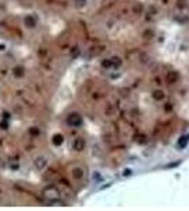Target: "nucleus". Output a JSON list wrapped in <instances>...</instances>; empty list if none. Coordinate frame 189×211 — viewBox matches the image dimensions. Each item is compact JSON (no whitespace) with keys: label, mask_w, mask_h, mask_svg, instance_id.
<instances>
[{"label":"nucleus","mask_w":189,"mask_h":211,"mask_svg":"<svg viewBox=\"0 0 189 211\" xmlns=\"http://www.w3.org/2000/svg\"><path fill=\"white\" fill-rule=\"evenodd\" d=\"M66 123H68V125L69 127H75V128H78V127H81L83 123L82 117L79 114H76V113H72V114L68 115V118H66Z\"/></svg>","instance_id":"nucleus-1"},{"label":"nucleus","mask_w":189,"mask_h":211,"mask_svg":"<svg viewBox=\"0 0 189 211\" xmlns=\"http://www.w3.org/2000/svg\"><path fill=\"white\" fill-rule=\"evenodd\" d=\"M85 145H86V142H85L83 138H76V139L74 141V149L75 151H83V149H85Z\"/></svg>","instance_id":"nucleus-2"},{"label":"nucleus","mask_w":189,"mask_h":211,"mask_svg":"<svg viewBox=\"0 0 189 211\" xmlns=\"http://www.w3.org/2000/svg\"><path fill=\"white\" fill-rule=\"evenodd\" d=\"M34 163H35V168H37V169H44V168L47 166V161H45L44 156H38Z\"/></svg>","instance_id":"nucleus-3"},{"label":"nucleus","mask_w":189,"mask_h":211,"mask_svg":"<svg viewBox=\"0 0 189 211\" xmlns=\"http://www.w3.org/2000/svg\"><path fill=\"white\" fill-rule=\"evenodd\" d=\"M24 23H26V25H27L28 28H34L35 25H37V20L34 19L32 16H27L26 20H24Z\"/></svg>","instance_id":"nucleus-4"},{"label":"nucleus","mask_w":189,"mask_h":211,"mask_svg":"<svg viewBox=\"0 0 189 211\" xmlns=\"http://www.w3.org/2000/svg\"><path fill=\"white\" fill-rule=\"evenodd\" d=\"M52 144L56 145V147L62 145V144H64V135H62V134H55L54 138H52Z\"/></svg>","instance_id":"nucleus-5"},{"label":"nucleus","mask_w":189,"mask_h":211,"mask_svg":"<svg viewBox=\"0 0 189 211\" xmlns=\"http://www.w3.org/2000/svg\"><path fill=\"white\" fill-rule=\"evenodd\" d=\"M166 80L169 83H174L178 80V73L176 72H168V75H166Z\"/></svg>","instance_id":"nucleus-6"},{"label":"nucleus","mask_w":189,"mask_h":211,"mask_svg":"<svg viewBox=\"0 0 189 211\" xmlns=\"http://www.w3.org/2000/svg\"><path fill=\"white\" fill-rule=\"evenodd\" d=\"M152 97H154V99H155V100H164V97H165V94H164V93L161 92V90H155V92L152 93Z\"/></svg>","instance_id":"nucleus-7"},{"label":"nucleus","mask_w":189,"mask_h":211,"mask_svg":"<svg viewBox=\"0 0 189 211\" xmlns=\"http://www.w3.org/2000/svg\"><path fill=\"white\" fill-rule=\"evenodd\" d=\"M13 73H14V76H17V78H21V76L24 75V69L21 68V66H17V68L13 69Z\"/></svg>","instance_id":"nucleus-8"},{"label":"nucleus","mask_w":189,"mask_h":211,"mask_svg":"<svg viewBox=\"0 0 189 211\" xmlns=\"http://www.w3.org/2000/svg\"><path fill=\"white\" fill-rule=\"evenodd\" d=\"M72 174H74V177H76V179H81L83 176V170L81 168H76V169L72 170Z\"/></svg>","instance_id":"nucleus-9"},{"label":"nucleus","mask_w":189,"mask_h":211,"mask_svg":"<svg viewBox=\"0 0 189 211\" xmlns=\"http://www.w3.org/2000/svg\"><path fill=\"white\" fill-rule=\"evenodd\" d=\"M74 1L76 7H85V4H86V0H74Z\"/></svg>","instance_id":"nucleus-10"},{"label":"nucleus","mask_w":189,"mask_h":211,"mask_svg":"<svg viewBox=\"0 0 189 211\" xmlns=\"http://www.w3.org/2000/svg\"><path fill=\"white\" fill-rule=\"evenodd\" d=\"M102 65H103L105 68H111V66H113V61H111V59L103 61V62H102Z\"/></svg>","instance_id":"nucleus-11"},{"label":"nucleus","mask_w":189,"mask_h":211,"mask_svg":"<svg viewBox=\"0 0 189 211\" xmlns=\"http://www.w3.org/2000/svg\"><path fill=\"white\" fill-rule=\"evenodd\" d=\"M186 142H188V138H186V137H182V139H179V142H178V147H184Z\"/></svg>","instance_id":"nucleus-12"},{"label":"nucleus","mask_w":189,"mask_h":211,"mask_svg":"<svg viewBox=\"0 0 189 211\" xmlns=\"http://www.w3.org/2000/svg\"><path fill=\"white\" fill-rule=\"evenodd\" d=\"M30 134H32V135H40V129H38V128H31V129H30Z\"/></svg>","instance_id":"nucleus-13"},{"label":"nucleus","mask_w":189,"mask_h":211,"mask_svg":"<svg viewBox=\"0 0 189 211\" xmlns=\"http://www.w3.org/2000/svg\"><path fill=\"white\" fill-rule=\"evenodd\" d=\"M0 127H2V128H3V129H7V128H9V124H7V123H5V121H3V123H2V124H0Z\"/></svg>","instance_id":"nucleus-14"},{"label":"nucleus","mask_w":189,"mask_h":211,"mask_svg":"<svg viewBox=\"0 0 189 211\" xmlns=\"http://www.w3.org/2000/svg\"><path fill=\"white\" fill-rule=\"evenodd\" d=\"M131 173V170H124V176H127V174Z\"/></svg>","instance_id":"nucleus-15"},{"label":"nucleus","mask_w":189,"mask_h":211,"mask_svg":"<svg viewBox=\"0 0 189 211\" xmlns=\"http://www.w3.org/2000/svg\"><path fill=\"white\" fill-rule=\"evenodd\" d=\"M3 49H6V45H0V51H3Z\"/></svg>","instance_id":"nucleus-16"}]
</instances>
